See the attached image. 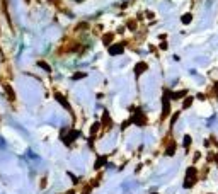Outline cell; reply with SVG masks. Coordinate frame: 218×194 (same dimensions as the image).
<instances>
[{
    "label": "cell",
    "mask_w": 218,
    "mask_h": 194,
    "mask_svg": "<svg viewBox=\"0 0 218 194\" xmlns=\"http://www.w3.org/2000/svg\"><path fill=\"white\" fill-rule=\"evenodd\" d=\"M174 150H176V143H170V147L167 148V155H174Z\"/></svg>",
    "instance_id": "277c9868"
},
{
    "label": "cell",
    "mask_w": 218,
    "mask_h": 194,
    "mask_svg": "<svg viewBox=\"0 0 218 194\" xmlns=\"http://www.w3.org/2000/svg\"><path fill=\"white\" fill-rule=\"evenodd\" d=\"M191 104H193V97H187V99H186V102H184V107H189Z\"/></svg>",
    "instance_id": "ba28073f"
},
{
    "label": "cell",
    "mask_w": 218,
    "mask_h": 194,
    "mask_svg": "<svg viewBox=\"0 0 218 194\" xmlns=\"http://www.w3.org/2000/svg\"><path fill=\"white\" fill-rule=\"evenodd\" d=\"M111 55H119V53H123V44H118V46H112L111 50Z\"/></svg>",
    "instance_id": "6da1fadb"
},
{
    "label": "cell",
    "mask_w": 218,
    "mask_h": 194,
    "mask_svg": "<svg viewBox=\"0 0 218 194\" xmlns=\"http://www.w3.org/2000/svg\"><path fill=\"white\" fill-rule=\"evenodd\" d=\"M182 96H186V90H181V92H176V94H174V99H181Z\"/></svg>",
    "instance_id": "8992f818"
},
{
    "label": "cell",
    "mask_w": 218,
    "mask_h": 194,
    "mask_svg": "<svg viewBox=\"0 0 218 194\" xmlns=\"http://www.w3.org/2000/svg\"><path fill=\"white\" fill-rule=\"evenodd\" d=\"M58 102H60V104H63V106H65L67 109H70V106H68V102L65 100V97H63V96H58Z\"/></svg>",
    "instance_id": "3957f363"
},
{
    "label": "cell",
    "mask_w": 218,
    "mask_h": 194,
    "mask_svg": "<svg viewBox=\"0 0 218 194\" xmlns=\"http://www.w3.org/2000/svg\"><path fill=\"white\" fill-rule=\"evenodd\" d=\"M182 22H184V24H189V22H191V14L182 16Z\"/></svg>",
    "instance_id": "5b68a950"
},
{
    "label": "cell",
    "mask_w": 218,
    "mask_h": 194,
    "mask_svg": "<svg viewBox=\"0 0 218 194\" xmlns=\"http://www.w3.org/2000/svg\"><path fill=\"white\" fill-rule=\"evenodd\" d=\"M85 77V73H77V75H73V78H82Z\"/></svg>",
    "instance_id": "9c48e42d"
},
{
    "label": "cell",
    "mask_w": 218,
    "mask_h": 194,
    "mask_svg": "<svg viewBox=\"0 0 218 194\" xmlns=\"http://www.w3.org/2000/svg\"><path fill=\"white\" fill-rule=\"evenodd\" d=\"M146 70V63H138L136 65V75H140L142 72H145Z\"/></svg>",
    "instance_id": "7a4b0ae2"
},
{
    "label": "cell",
    "mask_w": 218,
    "mask_h": 194,
    "mask_svg": "<svg viewBox=\"0 0 218 194\" xmlns=\"http://www.w3.org/2000/svg\"><path fill=\"white\" fill-rule=\"evenodd\" d=\"M37 65H39V66H43V68H44V70H46V72H50V65H46V63H44V61H39V63H37Z\"/></svg>",
    "instance_id": "52a82bcc"
},
{
    "label": "cell",
    "mask_w": 218,
    "mask_h": 194,
    "mask_svg": "<svg viewBox=\"0 0 218 194\" xmlns=\"http://www.w3.org/2000/svg\"><path fill=\"white\" fill-rule=\"evenodd\" d=\"M189 143H191V140H189V136H186V140H184V145H186V147H187V145H189Z\"/></svg>",
    "instance_id": "30bf717a"
}]
</instances>
